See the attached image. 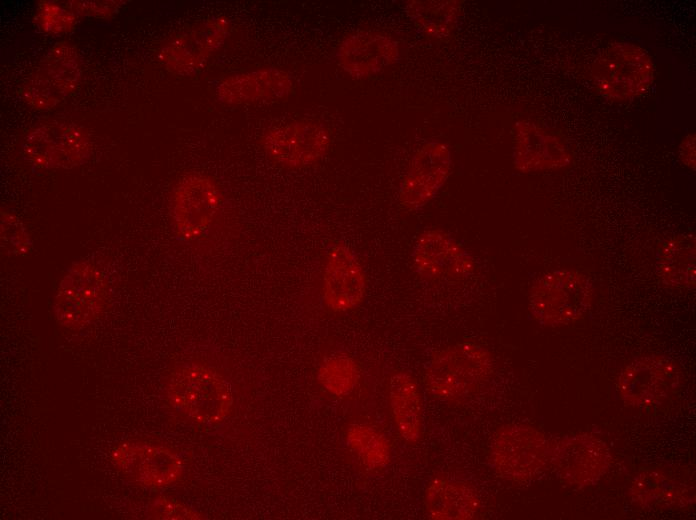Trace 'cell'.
I'll return each instance as SVG.
<instances>
[{
  "label": "cell",
  "instance_id": "1",
  "mask_svg": "<svg viewBox=\"0 0 696 520\" xmlns=\"http://www.w3.org/2000/svg\"><path fill=\"white\" fill-rule=\"evenodd\" d=\"M167 397L178 412L206 425L220 423L233 404L229 382L217 370L202 364L175 368L167 382Z\"/></svg>",
  "mask_w": 696,
  "mask_h": 520
},
{
  "label": "cell",
  "instance_id": "2",
  "mask_svg": "<svg viewBox=\"0 0 696 520\" xmlns=\"http://www.w3.org/2000/svg\"><path fill=\"white\" fill-rule=\"evenodd\" d=\"M594 287L585 273L575 269H555L532 284L529 311L540 325L563 327L577 322L591 307Z\"/></svg>",
  "mask_w": 696,
  "mask_h": 520
},
{
  "label": "cell",
  "instance_id": "3",
  "mask_svg": "<svg viewBox=\"0 0 696 520\" xmlns=\"http://www.w3.org/2000/svg\"><path fill=\"white\" fill-rule=\"evenodd\" d=\"M493 371V358L472 343L451 345L436 353L426 368L429 392L445 402L463 400L481 388Z\"/></svg>",
  "mask_w": 696,
  "mask_h": 520
},
{
  "label": "cell",
  "instance_id": "4",
  "mask_svg": "<svg viewBox=\"0 0 696 520\" xmlns=\"http://www.w3.org/2000/svg\"><path fill=\"white\" fill-rule=\"evenodd\" d=\"M653 75L654 66L648 52L628 42L610 44L591 66L593 86L600 95L616 102L644 94L653 82Z\"/></svg>",
  "mask_w": 696,
  "mask_h": 520
},
{
  "label": "cell",
  "instance_id": "5",
  "mask_svg": "<svg viewBox=\"0 0 696 520\" xmlns=\"http://www.w3.org/2000/svg\"><path fill=\"white\" fill-rule=\"evenodd\" d=\"M110 286L104 272L93 262H75L59 283L53 303L55 318L69 329L94 322L105 309Z\"/></svg>",
  "mask_w": 696,
  "mask_h": 520
},
{
  "label": "cell",
  "instance_id": "6",
  "mask_svg": "<svg viewBox=\"0 0 696 520\" xmlns=\"http://www.w3.org/2000/svg\"><path fill=\"white\" fill-rule=\"evenodd\" d=\"M550 442L545 435L527 424H507L495 434L490 447V462L501 477L526 482L540 475L549 463Z\"/></svg>",
  "mask_w": 696,
  "mask_h": 520
},
{
  "label": "cell",
  "instance_id": "7",
  "mask_svg": "<svg viewBox=\"0 0 696 520\" xmlns=\"http://www.w3.org/2000/svg\"><path fill=\"white\" fill-rule=\"evenodd\" d=\"M80 77L77 49L68 42L56 43L25 81L23 99L34 109H51L73 92Z\"/></svg>",
  "mask_w": 696,
  "mask_h": 520
},
{
  "label": "cell",
  "instance_id": "8",
  "mask_svg": "<svg viewBox=\"0 0 696 520\" xmlns=\"http://www.w3.org/2000/svg\"><path fill=\"white\" fill-rule=\"evenodd\" d=\"M222 206V193L213 178L191 173L175 185L170 211L174 229L185 240H196L210 229Z\"/></svg>",
  "mask_w": 696,
  "mask_h": 520
},
{
  "label": "cell",
  "instance_id": "9",
  "mask_svg": "<svg viewBox=\"0 0 696 520\" xmlns=\"http://www.w3.org/2000/svg\"><path fill=\"white\" fill-rule=\"evenodd\" d=\"M681 380L682 371L674 360L664 355H644L623 368L617 389L627 405L650 408L671 397Z\"/></svg>",
  "mask_w": 696,
  "mask_h": 520
},
{
  "label": "cell",
  "instance_id": "10",
  "mask_svg": "<svg viewBox=\"0 0 696 520\" xmlns=\"http://www.w3.org/2000/svg\"><path fill=\"white\" fill-rule=\"evenodd\" d=\"M411 257L415 272L430 283L459 282L471 276L475 269L468 250L439 228H429L419 234Z\"/></svg>",
  "mask_w": 696,
  "mask_h": 520
},
{
  "label": "cell",
  "instance_id": "11",
  "mask_svg": "<svg viewBox=\"0 0 696 520\" xmlns=\"http://www.w3.org/2000/svg\"><path fill=\"white\" fill-rule=\"evenodd\" d=\"M330 134L322 124L300 120L268 129L261 138L267 157L289 169L318 163L328 152Z\"/></svg>",
  "mask_w": 696,
  "mask_h": 520
},
{
  "label": "cell",
  "instance_id": "12",
  "mask_svg": "<svg viewBox=\"0 0 696 520\" xmlns=\"http://www.w3.org/2000/svg\"><path fill=\"white\" fill-rule=\"evenodd\" d=\"M611 462L606 443L589 433L568 435L550 443L549 463L562 481L576 488L597 483Z\"/></svg>",
  "mask_w": 696,
  "mask_h": 520
},
{
  "label": "cell",
  "instance_id": "13",
  "mask_svg": "<svg viewBox=\"0 0 696 520\" xmlns=\"http://www.w3.org/2000/svg\"><path fill=\"white\" fill-rule=\"evenodd\" d=\"M25 157L39 168H71L84 162L91 151L87 133L78 126L50 122L32 129L25 137Z\"/></svg>",
  "mask_w": 696,
  "mask_h": 520
},
{
  "label": "cell",
  "instance_id": "14",
  "mask_svg": "<svg viewBox=\"0 0 696 520\" xmlns=\"http://www.w3.org/2000/svg\"><path fill=\"white\" fill-rule=\"evenodd\" d=\"M452 168L450 147L440 140H429L413 154L399 190V203L415 211L429 203L441 190Z\"/></svg>",
  "mask_w": 696,
  "mask_h": 520
},
{
  "label": "cell",
  "instance_id": "15",
  "mask_svg": "<svg viewBox=\"0 0 696 520\" xmlns=\"http://www.w3.org/2000/svg\"><path fill=\"white\" fill-rule=\"evenodd\" d=\"M113 465L129 480L150 488H163L183 474L181 459L170 449L142 441H125L111 453Z\"/></svg>",
  "mask_w": 696,
  "mask_h": 520
},
{
  "label": "cell",
  "instance_id": "16",
  "mask_svg": "<svg viewBox=\"0 0 696 520\" xmlns=\"http://www.w3.org/2000/svg\"><path fill=\"white\" fill-rule=\"evenodd\" d=\"M229 30L225 17L207 19L170 39L161 48L160 59L173 73L192 74L223 45Z\"/></svg>",
  "mask_w": 696,
  "mask_h": 520
},
{
  "label": "cell",
  "instance_id": "17",
  "mask_svg": "<svg viewBox=\"0 0 696 520\" xmlns=\"http://www.w3.org/2000/svg\"><path fill=\"white\" fill-rule=\"evenodd\" d=\"M366 293V274L357 255L345 244H335L327 253L323 271L326 306L340 313L359 306Z\"/></svg>",
  "mask_w": 696,
  "mask_h": 520
},
{
  "label": "cell",
  "instance_id": "18",
  "mask_svg": "<svg viewBox=\"0 0 696 520\" xmlns=\"http://www.w3.org/2000/svg\"><path fill=\"white\" fill-rule=\"evenodd\" d=\"M398 42L390 35L375 30L351 33L340 43L337 60L349 76L363 79L378 74L397 62Z\"/></svg>",
  "mask_w": 696,
  "mask_h": 520
},
{
  "label": "cell",
  "instance_id": "19",
  "mask_svg": "<svg viewBox=\"0 0 696 520\" xmlns=\"http://www.w3.org/2000/svg\"><path fill=\"white\" fill-rule=\"evenodd\" d=\"M629 497L643 509L686 508L695 501V488L692 481L663 469H647L631 481Z\"/></svg>",
  "mask_w": 696,
  "mask_h": 520
},
{
  "label": "cell",
  "instance_id": "20",
  "mask_svg": "<svg viewBox=\"0 0 696 520\" xmlns=\"http://www.w3.org/2000/svg\"><path fill=\"white\" fill-rule=\"evenodd\" d=\"M293 88L290 74L277 68H261L230 75L216 88L218 99L228 105H243L281 99Z\"/></svg>",
  "mask_w": 696,
  "mask_h": 520
},
{
  "label": "cell",
  "instance_id": "21",
  "mask_svg": "<svg viewBox=\"0 0 696 520\" xmlns=\"http://www.w3.org/2000/svg\"><path fill=\"white\" fill-rule=\"evenodd\" d=\"M569 159L566 147L556 136L529 121L515 124L513 164L518 171L558 169L566 166Z\"/></svg>",
  "mask_w": 696,
  "mask_h": 520
},
{
  "label": "cell",
  "instance_id": "22",
  "mask_svg": "<svg viewBox=\"0 0 696 520\" xmlns=\"http://www.w3.org/2000/svg\"><path fill=\"white\" fill-rule=\"evenodd\" d=\"M424 505L431 519L469 520L477 516L480 499L470 485L446 477H436L426 488Z\"/></svg>",
  "mask_w": 696,
  "mask_h": 520
},
{
  "label": "cell",
  "instance_id": "23",
  "mask_svg": "<svg viewBox=\"0 0 696 520\" xmlns=\"http://www.w3.org/2000/svg\"><path fill=\"white\" fill-rule=\"evenodd\" d=\"M389 403L400 436L409 443L419 441L422 431V397L414 378L397 372L389 380Z\"/></svg>",
  "mask_w": 696,
  "mask_h": 520
},
{
  "label": "cell",
  "instance_id": "24",
  "mask_svg": "<svg viewBox=\"0 0 696 520\" xmlns=\"http://www.w3.org/2000/svg\"><path fill=\"white\" fill-rule=\"evenodd\" d=\"M696 242L694 234H680L666 240L657 256V273L670 288L695 287Z\"/></svg>",
  "mask_w": 696,
  "mask_h": 520
},
{
  "label": "cell",
  "instance_id": "25",
  "mask_svg": "<svg viewBox=\"0 0 696 520\" xmlns=\"http://www.w3.org/2000/svg\"><path fill=\"white\" fill-rule=\"evenodd\" d=\"M457 0H413L406 4V13L415 26L434 40L449 38L461 15Z\"/></svg>",
  "mask_w": 696,
  "mask_h": 520
},
{
  "label": "cell",
  "instance_id": "26",
  "mask_svg": "<svg viewBox=\"0 0 696 520\" xmlns=\"http://www.w3.org/2000/svg\"><path fill=\"white\" fill-rule=\"evenodd\" d=\"M347 444L369 469L388 465L391 458L389 441L383 433L366 424H352L347 430Z\"/></svg>",
  "mask_w": 696,
  "mask_h": 520
},
{
  "label": "cell",
  "instance_id": "27",
  "mask_svg": "<svg viewBox=\"0 0 696 520\" xmlns=\"http://www.w3.org/2000/svg\"><path fill=\"white\" fill-rule=\"evenodd\" d=\"M360 377L359 367L353 358L337 353L326 357L318 370L320 384L336 396L353 391Z\"/></svg>",
  "mask_w": 696,
  "mask_h": 520
},
{
  "label": "cell",
  "instance_id": "28",
  "mask_svg": "<svg viewBox=\"0 0 696 520\" xmlns=\"http://www.w3.org/2000/svg\"><path fill=\"white\" fill-rule=\"evenodd\" d=\"M36 20L43 31L62 33L72 29L76 16L73 11H68L55 2L44 1L39 6Z\"/></svg>",
  "mask_w": 696,
  "mask_h": 520
},
{
  "label": "cell",
  "instance_id": "29",
  "mask_svg": "<svg viewBox=\"0 0 696 520\" xmlns=\"http://www.w3.org/2000/svg\"><path fill=\"white\" fill-rule=\"evenodd\" d=\"M1 243L13 254H24L30 249L29 236L19 219L8 212L1 213Z\"/></svg>",
  "mask_w": 696,
  "mask_h": 520
},
{
  "label": "cell",
  "instance_id": "30",
  "mask_svg": "<svg viewBox=\"0 0 696 520\" xmlns=\"http://www.w3.org/2000/svg\"><path fill=\"white\" fill-rule=\"evenodd\" d=\"M149 519L172 520V519H202V515L191 507L182 504L174 499L160 496L155 498L147 508Z\"/></svg>",
  "mask_w": 696,
  "mask_h": 520
},
{
  "label": "cell",
  "instance_id": "31",
  "mask_svg": "<svg viewBox=\"0 0 696 520\" xmlns=\"http://www.w3.org/2000/svg\"><path fill=\"white\" fill-rule=\"evenodd\" d=\"M70 5L71 11L90 15H110L114 13L118 6L115 1H93V2H73Z\"/></svg>",
  "mask_w": 696,
  "mask_h": 520
},
{
  "label": "cell",
  "instance_id": "32",
  "mask_svg": "<svg viewBox=\"0 0 696 520\" xmlns=\"http://www.w3.org/2000/svg\"><path fill=\"white\" fill-rule=\"evenodd\" d=\"M680 158L684 165L695 168V136L689 135L680 146Z\"/></svg>",
  "mask_w": 696,
  "mask_h": 520
}]
</instances>
